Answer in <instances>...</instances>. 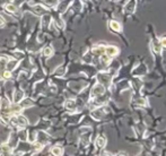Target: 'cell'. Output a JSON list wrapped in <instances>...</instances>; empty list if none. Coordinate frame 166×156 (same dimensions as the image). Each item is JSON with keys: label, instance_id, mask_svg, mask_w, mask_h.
I'll use <instances>...</instances> for the list:
<instances>
[{"label": "cell", "instance_id": "1", "mask_svg": "<svg viewBox=\"0 0 166 156\" xmlns=\"http://www.w3.org/2000/svg\"><path fill=\"white\" fill-rule=\"evenodd\" d=\"M10 122L15 124V126H17V127H20V128H24L27 126V119L23 117V115H14V117H11L10 118Z\"/></svg>", "mask_w": 166, "mask_h": 156}, {"label": "cell", "instance_id": "2", "mask_svg": "<svg viewBox=\"0 0 166 156\" xmlns=\"http://www.w3.org/2000/svg\"><path fill=\"white\" fill-rule=\"evenodd\" d=\"M105 93V87L102 84H96V85L93 87L92 90V97H98Z\"/></svg>", "mask_w": 166, "mask_h": 156}, {"label": "cell", "instance_id": "3", "mask_svg": "<svg viewBox=\"0 0 166 156\" xmlns=\"http://www.w3.org/2000/svg\"><path fill=\"white\" fill-rule=\"evenodd\" d=\"M118 53H119V49H118L116 47H113V45L105 47V54L106 56H109L110 58L115 57Z\"/></svg>", "mask_w": 166, "mask_h": 156}, {"label": "cell", "instance_id": "4", "mask_svg": "<svg viewBox=\"0 0 166 156\" xmlns=\"http://www.w3.org/2000/svg\"><path fill=\"white\" fill-rule=\"evenodd\" d=\"M136 5H137V0H130L129 2L125 5L124 10L129 14H132L134 10H136Z\"/></svg>", "mask_w": 166, "mask_h": 156}, {"label": "cell", "instance_id": "5", "mask_svg": "<svg viewBox=\"0 0 166 156\" xmlns=\"http://www.w3.org/2000/svg\"><path fill=\"white\" fill-rule=\"evenodd\" d=\"M109 26H110V29H112V31H115V32H120L121 29H122L121 24L119 23V22H116V20H110Z\"/></svg>", "mask_w": 166, "mask_h": 156}, {"label": "cell", "instance_id": "6", "mask_svg": "<svg viewBox=\"0 0 166 156\" xmlns=\"http://www.w3.org/2000/svg\"><path fill=\"white\" fill-rule=\"evenodd\" d=\"M98 79L101 81V84L102 85H109L111 81V76H109L107 74H100L98 76Z\"/></svg>", "mask_w": 166, "mask_h": 156}, {"label": "cell", "instance_id": "7", "mask_svg": "<svg viewBox=\"0 0 166 156\" xmlns=\"http://www.w3.org/2000/svg\"><path fill=\"white\" fill-rule=\"evenodd\" d=\"M92 52L94 54H96V56H102V54L105 53V47H103V45H96V47H94L92 49Z\"/></svg>", "mask_w": 166, "mask_h": 156}, {"label": "cell", "instance_id": "8", "mask_svg": "<svg viewBox=\"0 0 166 156\" xmlns=\"http://www.w3.org/2000/svg\"><path fill=\"white\" fill-rule=\"evenodd\" d=\"M95 145H96L97 148H103L106 145V138H104L103 136L97 137L96 140H95Z\"/></svg>", "mask_w": 166, "mask_h": 156}, {"label": "cell", "instance_id": "9", "mask_svg": "<svg viewBox=\"0 0 166 156\" xmlns=\"http://www.w3.org/2000/svg\"><path fill=\"white\" fill-rule=\"evenodd\" d=\"M152 47L156 53H161V42H159V40L154 38L152 41Z\"/></svg>", "mask_w": 166, "mask_h": 156}, {"label": "cell", "instance_id": "10", "mask_svg": "<svg viewBox=\"0 0 166 156\" xmlns=\"http://www.w3.org/2000/svg\"><path fill=\"white\" fill-rule=\"evenodd\" d=\"M0 151L2 156H11V148L7 145H1L0 146Z\"/></svg>", "mask_w": 166, "mask_h": 156}, {"label": "cell", "instance_id": "11", "mask_svg": "<svg viewBox=\"0 0 166 156\" xmlns=\"http://www.w3.org/2000/svg\"><path fill=\"white\" fill-rule=\"evenodd\" d=\"M24 97V93L22 90H16L14 93V103H19Z\"/></svg>", "mask_w": 166, "mask_h": 156}, {"label": "cell", "instance_id": "12", "mask_svg": "<svg viewBox=\"0 0 166 156\" xmlns=\"http://www.w3.org/2000/svg\"><path fill=\"white\" fill-rule=\"evenodd\" d=\"M51 153H52L53 156H61L62 153H63V149L60 146H54L51 148Z\"/></svg>", "mask_w": 166, "mask_h": 156}, {"label": "cell", "instance_id": "13", "mask_svg": "<svg viewBox=\"0 0 166 156\" xmlns=\"http://www.w3.org/2000/svg\"><path fill=\"white\" fill-rule=\"evenodd\" d=\"M71 2H72V0H65L63 2H61L60 5H59V11H61V13L65 11V10L67 9V7H68Z\"/></svg>", "mask_w": 166, "mask_h": 156}, {"label": "cell", "instance_id": "14", "mask_svg": "<svg viewBox=\"0 0 166 156\" xmlns=\"http://www.w3.org/2000/svg\"><path fill=\"white\" fill-rule=\"evenodd\" d=\"M4 7H5V9L7 10L8 13H16V11H17V8H16L13 4H6Z\"/></svg>", "mask_w": 166, "mask_h": 156}, {"label": "cell", "instance_id": "15", "mask_svg": "<svg viewBox=\"0 0 166 156\" xmlns=\"http://www.w3.org/2000/svg\"><path fill=\"white\" fill-rule=\"evenodd\" d=\"M66 108L69 110H74L76 108V101H74V99H68L66 102Z\"/></svg>", "mask_w": 166, "mask_h": 156}, {"label": "cell", "instance_id": "16", "mask_svg": "<svg viewBox=\"0 0 166 156\" xmlns=\"http://www.w3.org/2000/svg\"><path fill=\"white\" fill-rule=\"evenodd\" d=\"M33 105V102H32V99H24L23 102L20 103V106H22V109H26V108H28V106H32Z\"/></svg>", "mask_w": 166, "mask_h": 156}, {"label": "cell", "instance_id": "17", "mask_svg": "<svg viewBox=\"0 0 166 156\" xmlns=\"http://www.w3.org/2000/svg\"><path fill=\"white\" fill-rule=\"evenodd\" d=\"M43 54H44L45 57H51V56L53 54V49H52L51 47H44V50H43Z\"/></svg>", "mask_w": 166, "mask_h": 156}, {"label": "cell", "instance_id": "18", "mask_svg": "<svg viewBox=\"0 0 166 156\" xmlns=\"http://www.w3.org/2000/svg\"><path fill=\"white\" fill-rule=\"evenodd\" d=\"M34 10H35V13H36L37 15H41V14H43L44 11H48V9H46L45 7H43V6H41V5H37Z\"/></svg>", "mask_w": 166, "mask_h": 156}, {"label": "cell", "instance_id": "19", "mask_svg": "<svg viewBox=\"0 0 166 156\" xmlns=\"http://www.w3.org/2000/svg\"><path fill=\"white\" fill-rule=\"evenodd\" d=\"M15 65H17V61H8L7 62V65H6V66H7V70H9V71H11V70H14L15 69Z\"/></svg>", "mask_w": 166, "mask_h": 156}, {"label": "cell", "instance_id": "20", "mask_svg": "<svg viewBox=\"0 0 166 156\" xmlns=\"http://www.w3.org/2000/svg\"><path fill=\"white\" fill-rule=\"evenodd\" d=\"M10 77H11V71L9 70H6L1 74V78H4V79H9Z\"/></svg>", "mask_w": 166, "mask_h": 156}, {"label": "cell", "instance_id": "21", "mask_svg": "<svg viewBox=\"0 0 166 156\" xmlns=\"http://www.w3.org/2000/svg\"><path fill=\"white\" fill-rule=\"evenodd\" d=\"M7 62H8V59H7V58H5V57L0 58V69H2L4 67H6Z\"/></svg>", "mask_w": 166, "mask_h": 156}, {"label": "cell", "instance_id": "22", "mask_svg": "<svg viewBox=\"0 0 166 156\" xmlns=\"http://www.w3.org/2000/svg\"><path fill=\"white\" fill-rule=\"evenodd\" d=\"M34 147H35V149H36L37 151H40L43 148V146H42L40 142H36V144H34Z\"/></svg>", "mask_w": 166, "mask_h": 156}, {"label": "cell", "instance_id": "23", "mask_svg": "<svg viewBox=\"0 0 166 156\" xmlns=\"http://www.w3.org/2000/svg\"><path fill=\"white\" fill-rule=\"evenodd\" d=\"M161 45L166 47V36H163V38H161Z\"/></svg>", "mask_w": 166, "mask_h": 156}, {"label": "cell", "instance_id": "24", "mask_svg": "<svg viewBox=\"0 0 166 156\" xmlns=\"http://www.w3.org/2000/svg\"><path fill=\"white\" fill-rule=\"evenodd\" d=\"M15 56H17V58H23L24 54L22 52H15Z\"/></svg>", "mask_w": 166, "mask_h": 156}, {"label": "cell", "instance_id": "25", "mask_svg": "<svg viewBox=\"0 0 166 156\" xmlns=\"http://www.w3.org/2000/svg\"><path fill=\"white\" fill-rule=\"evenodd\" d=\"M5 25V19L2 18V17H0V27H2Z\"/></svg>", "mask_w": 166, "mask_h": 156}, {"label": "cell", "instance_id": "26", "mask_svg": "<svg viewBox=\"0 0 166 156\" xmlns=\"http://www.w3.org/2000/svg\"><path fill=\"white\" fill-rule=\"evenodd\" d=\"M101 156H112V155H111L110 153H103Z\"/></svg>", "mask_w": 166, "mask_h": 156}]
</instances>
